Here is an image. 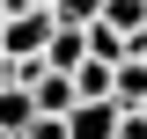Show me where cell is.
<instances>
[{
  "label": "cell",
  "instance_id": "1",
  "mask_svg": "<svg viewBox=\"0 0 147 139\" xmlns=\"http://www.w3.org/2000/svg\"><path fill=\"white\" fill-rule=\"evenodd\" d=\"M52 7H7V22H0V51L7 59H37L44 44H52Z\"/></svg>",
  "mask_w": 147,
  "mask_h": 139
},
{
  "label": "cell",
  "instance_id": "2",
  "mask_svg": "<svg viewBox=\"0 0 147 139\" xmlns=\"http://www.w3.org/2000/svg\"><path fill=\"white\" fill-rule=\"evenodd\" d=\"M66 139H118V103L110 95H81L66 110Z\"/></svg>",
  "mask_w": 147,
  "mask_h": 139
},
{
  "label": "cell",
  "instance_id": "3",
  "mask_svg": "<svg viewBox=\"0 0 147 139\" xmlns=\"http://www.w3.org/2000/svg\"><path fill=\"white\" fill-rule=\"evenodd\" d=\"M44 66H59V73H74L81 66V59H88V29H81V22H52V44H44Z\"/></svg>",
  "mask_w": 147,
  "mask_h": 139
},
{
  "label": "cell",
  "instance_id": "4",
  "mask_svg": "<svg viewBox=\"0 0 147 139\" xmlns=\"http://www.w3.org/2000/svg\"><path fill=\"white\" fill-rule=\"evenodd\" d=\"M103 22H110V29H118L132 51L147 59V0H103Z\"/></svg>",
  "mask_w": 147,
  "mask_h": 139
},
{
  "label": "cell",
  "instance_id": "5",
  "mask_svg": "<svg viewBox=\"0 0 147 139\" xmlns=\"http://www.w3.org/2000/svg\"><path fill=\"white\" fill-rule=\"evenodd\" d=\"M0 124H7V132H30V124H37V103H30V88H22L15 81V73H7V81H0Z\"/></svg>",
  "mask_w": 147,
  "mask_h": 139
},
{
  "label": "cell",
  "instance_id": "6",
  "mask_svg": "<svg viewBox=\"0 0 147 139\" xmlns=\"http://www.w3.org/2000/svg\"><path fill=\"white\" fill-rule=\"evenodd\" d=\"M110 103H118V110H140V103H147V59H118V73H110Z\"/></svg>",
  "mask_w": 147,
  "mask_h": 139
},
{
  "label": "cell",
  "instance_id": "7",
  "mask_svg": "<svg viewBox=\"0 0 147 139\" xmlns=\"http://www.w3.org/2000/svg\"><path fill=\"white\" fill-rule=\"evenodd\" d=\"M110 59H81V66H74V95H110Z\"/></svg>",
  "mask_w": 147,
  "mask_h": 139
},
{
  "label": "cell",
  "instance_id": "8",
  "mask_svg": "<svg viewBox=\"0 0 147 139\" xmlns=\"http://www.w3.org/2000/svg\"><path fill=\"white\" fill-rule=\"evenodd\" d=\"M118 139H147V117H140V110H118Z\"/></svg>",
  "mask_w": 147,
  "mask_h": 139
},
{
  "label": "cell",
  "instance_id": "9",
  "mask_svg": "<svg viewBox=\"0 0 147 139\" xmlns=\"http://www.w3.org/2000/svg\"><path fill=\"white\" fill-rule=\"evenodd\" d=\"M22 139H66V117H37V124H30Z\"/></svg>",
  "mask_w": 147,
  "mask_h": 139
},
{
  "label": "cell",
  "instance_id": "10",
  "mask_svg": "<svg viewBox=\"0 0 147 139\" xmlns=\"http://www.w3.org/2000/svg\"><path fill=\"white\" fill-rule=\"evenodd\" d=\"M7 73H15V66H7V51H0V81H7Z\"/></svg>",
  "mask_w": 147,
  "mask_h": 139
},
{
  "label": "cell",
  "instance_id": "11",
  "mask_svg": "<svg viewBox=\"0 0 147 139\" xmlns=\"http://www.w3.org/2000/svg\"><path fill=\"white\" fill-rule=\"evenodd\" d=\"M22 7H52V0H22Z\"/></svg>",
  "mask_w": 147,
  "mask_h": 139
},
{
  "label": "cell",
  "instance_id": "12",
  "mask_svg": "<svg viewBox=\"0 0 147 139\" xmlns=\"http://www.w3.org/2000/svg\"><path fill=\"white\" fill-rule=\"evenodd\" d=\"M0 139H15V132H7V124H0Z\"/></svg>",
  "mask_w": 147,
  "mask_h": 139
},
{
  "label": "cell",
  "instance_id": "13",
  "mask_svg": "<svg viewBox=\"0 0 147 139\" xmlns=\"http://www.w3.org/2000/svg\"><path fill=\"white\" fill-rule=\"evenodd\" d=\"M140 117H147V103H140Z\"/></svg>",
  "mask_w": 147,
  "mask_h": 139
}]
</instances>
